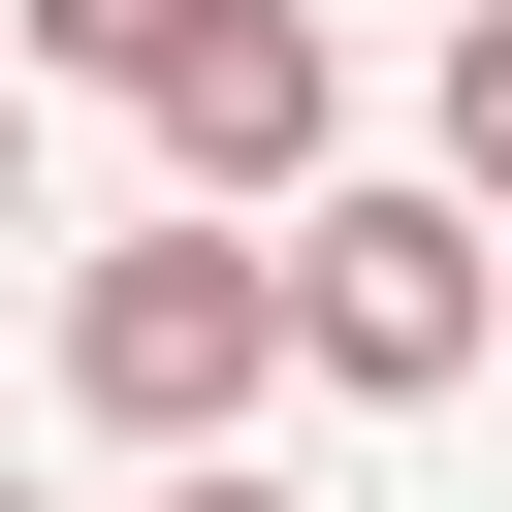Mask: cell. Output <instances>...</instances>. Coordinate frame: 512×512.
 Instances as JSON below:
<instances>
[{
  "label": "cell",
  "instance_id": "obj_5",
  "mask_svg": "<svg viewBox=\"0 0 512 512\" xmlns=\"http://www.w3.org/2000/svg\"><path fill=\"white\" fill-rule=\"evenodd\" d=\"M448 192H512V0H448Z\"/></svg>",
  "mask_w": 512,
  "mask_h": 512
},
{
  "label": "cell",
  "instance_id": "obj_1",
  "mask_svg": "<svg viewBox=\"0 0 512 512\" xmlns=\"http://www.w3.org/2000/svg\"><path fill=\"white\" fill-rule=\"evenodd\" d=\"M256 384H288V256L224 192H160L128 256H64V416L96 448H256Z\"/></svg>",
  "mask_w": 512,
  "mask_h": 512
},
{
  "label": "cell",
  "instance_id": "obj_8",
  "mask_svg": "<svg viewBox=\"0 0 512 512\" xmlns=\"http://www.w3.org/2000/svg\"><path fill=\"white\" fill-rule=\"evenodd\" d=\"M0 512H32V480H0Z\"/></svg>",
  "mask_w": 512,
  "mask_h": 512
},
{
  "label": "cell",
  "instance_id": "obj_6",
  "mask_svg": "<svg viewBox=\"0 0 512 512\" xmlns=\"http://www.w3.org/2000/svg\"><path fill=\"white\" fill-rule=\"evenodd\" d=\"M160 512H288V480H256V448H160Z\"/></svg>",
  "mask_w": 512,
  "mask_h": 512
},
{
  "label": "cell",
  "instance_id": "obj_3",
  "mask_svg": "<svg viewBox=\"0 0 512 512\" xmlns=\"http://www.w3.org/2000/svg\"><path fill=\"white\" fill-rule=\"evenodd\" d=\"M128 96H160V160H192L224 224H288V192L352 160V96H320V0H192V32L128 64Z\"/></svg>",
  "mask_w": 512,
  "mask_h": 512
},
{
  "label": "cell",
  "instance_id": "obj_2",
  "mask_svg": "<svg viewBox=\"0 0 512 512\" xmlns=\"http://www.w3.org/2000/svg\"><path fill=\"white\" fill-rule=\"evenodd\" d=\"M256 256H288V384H352V416H448L480 320H512V224H480V192H352V160H320Z\"/></svg>",
  "mask_w": 512,
  "mask_h": 512
},
{
  "label": "cell",
  "instance_id": "obj_7",
  "mask_svg": "<svg viewBox=\"0 0 512 512\" xmlns=\"http://www.w3.org/2000/svg\"><path fill=\"white\" fill-rule=\"evenodd\" d=\"M0 224H32V64H0Z\"/></svg>",
  "mask_w": 512,
  "mask_h": 512
},
{
  "label": "cell",
  "instance_id": "obj_4",
  "mask_svg": "<svg viewBox=\"0 0 512 512\" xmlns=\"http://www.w3.org/2000/svg\"><path fill=\"white\" fill-rule=\"evenodd\" d=\"M160 32H192V0H0V64H96V96H128Z\"/></svg>",
  "mask_w": 512,
  "mask_h": 512
},
{
  "label": "cell",
  "instance_id": "obj_9",
  "mask_svg": "<svg viewBox=\"0 0 512 512\" xmlns=\"http://www.w3.org/2000/svg\"><path fill=\"white\" fill-rule=\"evenodd\" d=\"M480 224H512V192H480Z\"/></svg>",
  "mask_w": 512,
  "mask_h": 512
}]
</instances>
